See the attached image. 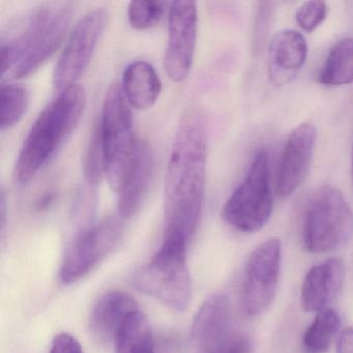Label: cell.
<instances>
[{
	"label": "cell",
	"instance_id": "cell-1",
	"mask_svg": "<svg viewBox=\"0 0 353 353\" xmlns=\"http://www.w3.org/2000/svg\"><path fill=\"white\" fill-rule=\"evenodd\" d=\"M208 139L203 115L195 108L183 113L171 148L164 190L165 234L188 241L197 231L203 210Z\"/></svg>",
	"mask_w": 353,
	"mask_h": 353
},
{
	"label": "cell",
	"instance_id": "cell-2",
	"mask_svg": "<svg viewBox=\"0 0 353 353\" xmlns=\"http://www.w3.org/2000/svg\"><path fill=\"white\" fill-rule=\"evenodd\" d=\"M86 100L83 86L73 84L61 90L39 115L18 154L16 176L20 183L32 181L73 133L85 110Z\"/></svg>",
	"mask_w": 353,
	"mask_h": 353
},
{
	"label": "cell",
	"instance_id": "cell-3",
	"mask_svg": "<svg viewBox=\"0 0 353 353\" xmlns=\"http://www.w3.org/2000/svg\"><path fill=\"white\" fill-rule=\"evenodd\" d=\"M73 16L68 3L42 6L26 20L17 36L1 42V75L26 77L44 65L67 36Z\"/></svg>",
	"mask_w": 353,
	"mask_h": 353
},
{
	"label": "cell",
	"instance_id": "cell-4",
	"mask_svg": "<svg viewBox=\"0 0 353 353\" xmlns=\"http://www.w3.org/2000/svg\"><path fill=\"white\" fill-rule=\"evenodd\" d=\"M188 243L185 237L177 233L165 234L156 255L134 276L138 290L159 299L173 311H185L191 301Z\"/></svg>",
	"mask_w": 353,
	"mask_h": 353
},
{
	"label": "cell",
	"instance_id": "cell-5",
	"mask_svg": "<svg viewBox=\"0 0 353 353\" xmlns=\"http://www.w3.org/2000/svg\"><path fill=\"white\" fill-rule=\"evenodd\" d=\"M105 156V175L119 192L135 161L139 141L134 133L130 104L119 83L109 86L103 104L100 127Z\"/></svg>",
	"mask_w": 353,
	"mask_h": 353
},
{
	"label": "cell",
	"instance_id": "cell-6",
	"mask_svg": "<svg viewBox=\"0 0 353 353\" xmlns=\"http://www.w3.org/2000/svg\"><path fill=\"white\" fill-rule=\"evenodd\" d=\"M353 232V212L342 192L330 185L318 187L305 208L303 245L314 254L344 247Z\"/></svg>",
	"mask_w": 353,
	"mask_h": 353
},
{
	"label": "cell",
	"instance_id": "cell-7",
	"mask_svg": "<svg viewBox=\"0 0 353 353\" xmlns=\"http://www.w3.org/2000/svg\"><path fill=\"white\" fill-rule=\"evenodd\" d=\"M272 208L270 159L265 150H260L254 157L243 183L223 206L222 216L236 230L256 232L270 220Z\"/></svg>",
	"mask_w": 353,
	"mask_h": 353
},
{
	"label": "cell",
	"instance_id": "cell-8",
	"mask_svg": "<svg viewBox=\"0 0 353 353\" xmlns=\"http://www.w3.org/2000/svg\"><path fill=\"white\" fill-rule=\"evenodd\" d=\"M106 22L103 9L92 10L78 20L53 72V85L59 92L76 84L88 69Z\"/></svg>",
	"mask_w": 353,
	"mask_h": 353
},
{
	"label": "cell",
	"instance_id": "cell-9",
	"mask_svg": "<svg viewBox=\"0 0 353 353\" xmlns=\"http://www.w3.org/2000/svg\"><path fill=\"white\" fill-rule=\"evenodd\" d=\"M121 218L109 216L98 224L82 228L70 245L61 270V280L72 284L88 274L119 241Z\"/></svg>",
	"mask_w": 353,
	"mask_h": 353
},
{
	"label": "cell",
	"instance_id": "cell-10",
	"mask_svg": "<svg viewBox=\"0 0 353 353\" xmlns=\"http://www.w3.org/2000/svg\"><path fill=\"white\" fill-rule=\"evenodd\" d=\"M282 247L278 239L260 243L250 255L243 285V307L257 316L270 307L276 296L281 270Z\"/></svg>",
	"mask_w": 353,
	"mask_h": 353
},
{
	"label": "cell",
	"instance_id": "cell-11",
	"mask_svg": "<svg viewBox=\"0 0 353 353\" xmlns=\"http://www.w3.org/2000/svg\"><path fill=\"white\" fill-rule=\"evenodd\" d=\"M198 12L195 1H173L168 13V43L165 70L172 81L183 82L191 71L197 42Z\"/></svg>",
	"mask_w": 353,
	"mask_h": 353
},
{
	"label": "cell",
	"instance_id": "cell-12",
	"mask_svg": "<svg viewBox=\"0 0 353 353\" xmlns=\"http://www.w3.org/2000/svg\"><path fill=\"white\" fill-rule=\"evenodd\" d=\"M317 130L312 123H301L291 132L285 144L276 176L280 198L292 195L307 179L315 150Z\"/></svg>",
	"mask_w": 353,
	"mask_h": 353
},
{
	"label": "cell",
	"instance_id": "cell-13",
	"mask_svg": "<svg viewBox=\"0 0 353 353\" xmlns=\"http://www.w3.org/2000/svg\"><path fill=\"white\" fill-rule=\"evenodd\" d=\"M231 303L226 294L208 297L194 318L191 339L200 353H221L232 342L230 338Z\"/></svg>",
	"mask_w": 353,
	"mask_h": 353
},
{
	"label": "cell",
	"instance_id": "cell-14",
	"mask_svg": "<svg viewBox=\"0 0 353 353\" xmlns=\"http://www.w3.org/2000/svg\"><path fill=\"white\" fill-rule=\"evenodd\" d=\"M307 43L301 32L284 30L272 37L268 46V75L272 84L290 83L305 65Z\"/></svg>",
	"mask_w": 353,
	"mask_h": 353
},
{
	"label": "cell",
	"instance_id": "cell-15",
	"mask_svg": "<svg viewBox=\"0 0 353 353\" xmlns=\"http://www.w3.org/2000/svg\"><path fill=\"white\" fill-rule=\"evenodd\" d=\"M345 272L344 262L339 258H330L312 268L301 285V307L311 313L328 309L342 290Z\"/></svg>",
	"mask_w": 353,
	"mask_h": 353
},
{
	"label": "cell",
	"instance_id": "cell-16",
	"mask_svg": "<svg viewBox=\"0 0 353 353\" xmlns=\"http://www.w3.org/2000/svg\"><path fill=\"white\" fill-rule=\"evenodd\" d=\"M138 310L137 301L129 293L109 291L94 305L90 318L92 334L101 342L115 340L125 320Z\"/></svg>",
	"mask_w": 353,
	"mask_h": 353
},
{
	"label": "cell",
	"instance_id": "cell-17",
	"mask_svg": "<svg viewBox=\"0 0 353 353\" xmlns=\"http://www.w3.org/2000/svg\"><path fill=\"white\" fill-rule=\"evenodd\" d=\"M154 157L146 142L139 141L135 161L119 190V212L121 219H130L138 212L152 179Z\"/></svg>",
	"mask_w": 353,
	"mask_h": 353
},
{
	"label": "cell",
	"instance_id": "cell-18",
	"mask_svg": "<svg viewBox=\"0 0 353 353\" xmlns=\"http://www.w3.org/2000/svg\"><path fill=\"white\" fill-rule=\"evenodd\" d=\"M121 88L130 106L139 110H148L158 101L162 82L150 63L136 61L125 68Z\"/></svg>",
	"mask_w": 353,
	"mask_h": 353
},
{
	"label": "cell",
	"instance_id": "cell-19",
	"mask_svg": "<svg viewBox=\"0 0 353 353\" xmlns=\"http://www.w3.org/2000/svg\"><path fill=\"white\" fill-rule=\"evenodd\" d=\"M114 342L115 353H156L150 321L139 310L125 320Z\"/></svg>",
	"mask_w": 353,
	"mask_h": 353
},
{
	"label": "cell",
	"instance_id": "cell-20",
	"mask_svg": "<svg viewBox=\"0 0 353 353\" xmlns=\"http://www.w3.org/2000/svg\"><path fill=\"white\" fill-rule=\"evenodd\" d=\"M318 82L325 86H343L353 83V39L339 41L328 53Z\"/></svg>",
	"mask_w": 353,
	"mask_h": 353
},
{
	"label": "cell",
	"instance_id": "cell-21",
	"mask_svg": "<svg viewBox=\"0 0 353 353\" xmlns=\"http://www.w3.org/2000/svg\"><path fill=\"white\" fill-rule=\"evenodd\" d=\"M341 325L339 314L328 309L318 313L303 334V353H326Z\"/></svg>",
	"mask_w": 353,
	"mask_h": 353
},
{
	"label": "cell",
	"instance_id": "cell-22",
	"mask_svg": "<svg viewBox=\"0 0 353 353\" xmlns=\"http://www.w3.org/2000/svg\"><path fill=\"white\" fill-rule=\"evenodd\" d=\"M0 127L11 129L19 123L28 110L30 97L28 90L17 84H1L0 88Z\"/></svg>",
	"mask_w": 353,
	"mask_h": 353
},
{
	"label": "cell",
	"instance_id": "cell-23",
	"mask_svg": "<svg viewBox=\"0 0 353 353\" xmlns=\"http://www.w3.org/2000/svg\"><path fill=\"white\" fill-rule=\"evenodd\" d=\"M164 14V3L161 1L137 0L128 7L130 26L137 30H145L156 26Z\"/></svg>",
	"mask_w": 353,
	"mask_h": 353
},
{
	"label": "cell",
	"instance_id": "cell-24",
	"mask_svg": "<svg viewBox=\"0 0 353 353\" xmlns=\"http://www.w3.org/2000/svg\"><path fill=\"white\" fill-rule=\"evenodd\" d=\"M86 179L92 185H99L105 175V156L101 139L100 129L94 132L84 161Z\"/></svg>",
	"mask_w": 353,
	"mask_h": 353
},
{
	"label": "cell",
	"instance_id": "cell-25",
	"mask_svg": "<svg viewBox=\"0 0 353 353\" xmlns=\"http://www.w3.org/2000/svg\"><path fill=\"white\" fill-rule=\"evenodd\" d=\"M328 8L324 1H307L295 14L299 28L305 32H315L327 17Z\"/></svg>",
	"mask_w": 353,
	"mask_h": 353
},
{
	"label": "cell",
	"instance_id": "cell-26",
	"mask_svg": "<svg viewBox=\"0 0 353 353\" xmlns=\"http://www.w3.org/2000/svg\"><path fill=\"white\" fill-rule=\"evenodd\" d=\"M274 13V3H260L256 15L253 32V49L255 52H259L263 49L268 39V30L272 23V16Z\"/></svg>",
	"mask_w": 353,
	"mask_h": 353
},
{
	"label": "cell",
	"instance_id": "cell-27",
	"mask_svg": "<svg viewBox=\"0 0 353 353\" xmlns=\"http://www.w3.org/2000/svg\"><path fill=\"white\" fill-rule=\"evenodd\" d=\"M50 353H84L81 345L75 336L68 332H61L53 339Z\"/></svg>",
	"mask_w": 353,
	"mask_h": 353
},
{
	"label": "cell",
	"instance_id": "cell-28",
	"mask_svg": "<svg viewBox=\"0 0 353 353\" xmlns=\"http://www.w3.org/2000/svg\"><path fill=\"white\" fill-rule=\"evenodd\" d=\"M336 353H353V328H345L339 336Z\"/></svg>",
	"mask_w": 353,
	"mask_h": 353
},
{
	"label": "cell",
	"instance_id": "cell-29",
	"mask_svg": "<svg viewBox=\"0 0 353 353\" xmlns=\"http://www.w3.org/2000/svg\"><path fill=\"white\" fill-rule=\"evenodd\" d=\"M221 353H251V345L243 336L234 338L224 351Z\"/></svg>",
	"mask_w": 353,
	"mask_h": 353
},
{
	"label": "cell",
	"instance_id": "cell-30",
	"mask_svg": "<svg viewBox=\"0 0 353 353\" xmlns=\"http://www.w3.org/2000/svg\"><path fill=\"white\" fill-rule=\"evenodd\" d=\"M6 216H7V201H6L5 192L0 195V219H1V230L5 229Z\"/></svg>",
	"mask_w": 353,
	"mask_h": 353
},
{
	"label": "cell",
	"instance_id": "cell-31",
	"mask_svg": "<svg viewBox=\"0 0 353 353\" xmlns=\"http://www.w3.org/2000/svg\"><path fill=\"white\" fill-rule=\"evenodd\" d=\"M351 174H352V179H353V148H352V156H351Z\"/></svg>",
	"mask_w": 353,
	"mask_h": 353
}]
</instances>
